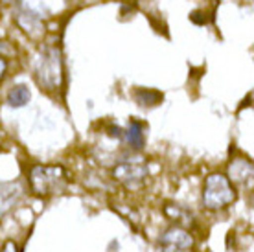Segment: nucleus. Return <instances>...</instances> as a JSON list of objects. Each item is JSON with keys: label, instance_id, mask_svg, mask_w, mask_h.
<instances>
[{"label": "nucleus", "instance_id": "obj_16", "mask_svg": "<svg viewBox=\"0 0 254 252\" xmlns=\"http://www.w3.org/2000/svg\"><path fill=\"white\" fill-rule=\"evenodd\" d=\"M2 2H6V4H13V2H17V0H2Z\"/></svg>", "mask_w": 254, "mask_h": 252}, {"label": "nucleus", "instance_id": "obj_7", "mask_svg": "<svg viewBox=\"0 0 254 252\" xmlns=\"http://www.w3.org/2000/svg\"><path fill=\"white\" fill-rule=\"evenodd\" d=\"M24 197V186L20 181L0 183V217L9 214Z\"/></svg>", "mask_w": 254, "mask_h": 252}, {"label": "nucleus", "instance_id": "obj_1", "mask_svg": "<svg viewBox=\"0 0 254 252\" xmlns=\"http://www.w3.org/2000/svg\"><path fill=\"white\" fill-rule=\"evenodd\" d=\"M33 77L46 92H56L64 83L63 50L58 44H45L33 61Z\"/></svg>", "mask_w": 254, "mask_h": 252}, {"label": "nucleus", "instance_id": "obj_9", "mask_svg": "<svg viewBox=\"0 0 254 252\" xmlns=\"http://www.w3.org/2000/svg\"><path fill=\"white\" fill-rule=\"evenodd\" d=\"M126 136H127V144L131 145L133 149H136V151H140V149L144 147V144H146L144 126H142L138 120H131L129 129H127V132H126Z\"/></svg>", "mask_w": 254, "mask_h": 252}, {"label": "nucleus", "instance_id": "obj_10", "mask_svg": "<svg viewBox=\"0 0 254 252\" xmlns=\"http://www.w3.org/2000/svg\"><path fill=\"white\" fill-rule=\"evenodd\" d=\"M30 98H32V94H30V88L26 85H15L7 92V103L15 109L24 107L26 103L30 101Z\"/></svg>", "mask_w": 254, "mask_h": 252}, {"label": "nucleus", "instance_id": "obj_6", "mask_svg": "<svg viewBox=\"0 0 254 252\" xmlns=\"http://www.w3.org/2000/svg\"><path fill=\"white\" fill-rule=\"evenodd\" d=\"M159 245L164 252H186L193 247V238L185 227H172L160 236Z\"/></svg>", "mask_w": 254, "mask_h": 252}, {"label": "nucleus", "instance_id": "obj_3", "mask_svg": "<svg viewBox=\"0 0 254 252\" xmlns=\"http://www.w3.org/2000/svg\"><path fill=\"white\" fill-rule=\"evenodd\" d=\"M236 201V189L229 177L221 173H210L204 179L203 204L208 210H223Z\"/></svg>", "mask_w": 254, "mask_h": 252}, {"label": "nucleus", "instance_id": "obj_14", "mask_svg": "<svg viewBox=\"0 0 254 252\" xmlns=\"http://www.w3.org/2000/svg\"><path fill=\"white\" fill-rule=\"evenodd\" d=\"M7 59L6 57H2L0 56V83L4 81V77H6V74H7Z\"/></svg>", "mask_w": 254, "mask_h": 252}, {"label": "nucleus", "instance_id": "obj_4", "mask_svg": "<svg viewBox=\"0 0 254 252\" xmlns=\"http://www.w3.org/2000/svg\"><path fill=\"white\" fill-rule=\"evenodd\" d=\"M147 177H149V170H147L146 158L138 155L126 158L113 168V179L129 191L142 188L146 184Z\"/></svg>", "mask_w": 254, "mask_h": 252}, {"label": "nucleus", "instance_id": "obj_2", "mask_svg": "<svg viewBox=\"0 0 254 252\" xmlns=\"http://www.w3.org/2000/svg\"><path fill=\"white\" fill-rule=\"evenodd\" d=\"M30 188L39 197H52L63 193L70 183L68 171L59 164H35L28 175Z\"/></svg>", "mask_w": 254, "mask_h": 252}, {"label": "nucleus", "instance_id": "obj_13", "mask_svg": "<svg viewBox=\"0 0 254 252\" xmlns=\"http://www.w3.org/2000/svg\"><path fill=\"white\" fill-rule=\"evenodd\" d=\"M0 252H20L19 251V245H17V243H15V241H6V243H4V247H2V249H0Z\"/></svg>", "mask_w": 254, "mask_h": 252}, {"label": "nucleus", "instance_id": "obj_8", "mask_svg": "<svg viewBox=\"0 0 254 252\" xmlns=\"http://www.w3.org/2000/svg\"><path fill=\"white\" fill-rule=\"evenodd\" d=\"M254 168L253 162L247 158H234L229 164V181L236 184H251L253 183Z\"/></svg>", "mask_w": 254, "mask_h": 252}, {"label": "nucleus", "instance_id": "obj_5", "mask_svg": "<svg viewBox=\"0 0 254 252\" xmlns=\"http://www.w3.org/2000/svg\"><path fill=\"white\" fill-rule=\"evenodd\" d=\"M13 19H15V24L19 26L30 39H33V41L43 39V35H45V22H43V19H41V15L37 11H33V9L26 6H19L15 9Z\"/></svg>", "mask_w": 254, "mask_h": 252}, {"label": "nucleus", "instance_id": "obj_15", "mask_svg": "<svg viewBox=\"0 0 254 252\" xmlns=\"http://www.w3.org/2000/svg\"><path fill=\"white\" fill-rule=\"evenodd\" d=\"M2 52H6V44L0 41V54H2Z\"/></svg>", "mask_w": 254, "mask_h": 252}, {"label": "nucleus", "instance_id": "obj_11", "mask_svg": "<svg viewBox=\"0 0 254 252\" xmlns=\"http://www.w3.org/2000/svg\"><path fill=\"white\" fill-rule=\"evenodd\" d=\"M134 100L140 107H155L162 101V94L159 90H153V88H138L134 92Z\"/></svg>", "mask_w": 254, "mask_h": 252}, {"label": "nucleus", "instance_id": "obj_12", "mask_svg": "<svg viewBox=\"0 0 254 252\" xmlns=\"http://www.w3.org/2000/svg\"><path fill=\"white\" fill-rule=\"evenodd\" d=\"M164 214L170 217V219H175L177 223H181V227H186V225H191V215L183 210L177 204H166L164 206Z\"/></svg>", "mask_w": 254, "mask_h": 252}]
</instances>
